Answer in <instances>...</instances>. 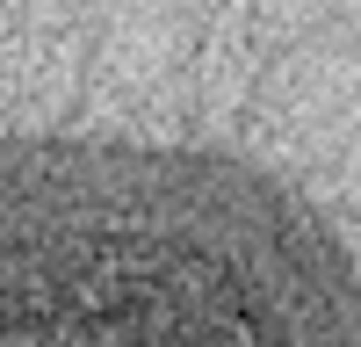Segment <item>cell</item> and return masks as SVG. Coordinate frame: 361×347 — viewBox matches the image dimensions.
I'll return each mask as SVG.
<instances>
[{"mask_svg": "<svg viewBox=\"0 0 361 347\" xmlns=\"http://www.w3.org/2000/svg\"><path fill=\"white\" fill-rule=\"evenodd\" d=\"M0 347H311L238 246L73 152L0 145Z\"/></svg>", "mask_w": 361, "mask_h": 347, "instance_id": "cell-1", "label": "cell"}]
</instances>
